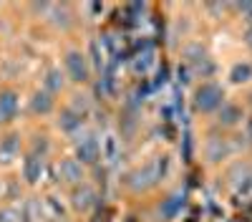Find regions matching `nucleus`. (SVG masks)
<instances>
[{
  "label": "nucleus",
  "instance_id": "f03ea898",
  "mask_svg": "<svg viewBox=\"0 0 252 222\" xmlns=\"http://www.w3.org/2000/svg\"><path fill=\"white\" fill-rule=\"evenodd\" d=\"M66 68H68L71 78L78 81V84H83V81L89 78V63H86V58H83L81 53H76V51H71L66 56Z\"/></svg>",
  "mask_w": 252,
  "mask_h": 222
},
{
  "label": "nucleus",
  "instance_id": "7ed1b4c3",
  "mask_svg": "<svg viewBox=\"0 0 252 222\" xmlns=\"http://www.w3.org/2000/svg\"><path fill=\"white\" fill-rule=\"evenodd\" d=\"M15 109H18V98L13 91H5L0 94V121H10L15 116Z\"/></svg>",
  "mask_w": 252,
  "mask_h": 222
},
{
  "label": "nucleus",
  "instance_id": "1a4fd4ad",
  "mask_svg": "<svg viewBox=\"0 0 252 222\" xmlns=\"http://www.w3.org/2000/svg\"><path fill=\"white\" fill-rule=\"evenodd\" d=\"M40 174V159H35V157H31L28 161H26V177L31 179V182H35V177Z\"/></svg>",
  "mask_w": 252,
  "mask_h": 222
},
{
  "label": "nucleus",
  "instance_id": "f257e3e1",
  "mask_svg": "<svg viewBox=\"0 0 252 222\" xmlns=\"http://www.w3.org/2000/svg\"><path fill=\"white\" fill-rule=\"evenodd\" d=\"M194 106L199 111H215L222 106V91L215 84H202L194 94Z\"/></svg>",
  "mask_w": 252,
  "mask_h": 222
},
{
  "label": "nucleus",
  "instance_id": "20e7f679",
  "mask_svg": "<svg viewBox=\"0 0 252 222\" xmlns=\"http://www.w3.org/2000/svg\"><path fill=\"white\" fill-rule=\"evenodd\" d=\"M96 154H98V144H96L94 136L83 139L81 144H78V159H81V161H94Z\"/></svg>",
  "mask_w": 252,
  "mask_h": 222
},
{
  "label": "nucleus",
  "instance_id": "9b49d317",
  "mask_svg": "<svg viewBox=\"0 0 252 222\" xmlns=\"http://www.w3.org/2000/svg\"><path fill=\"white\" fill-rule=\"evenodd\" d=\"M61 84H63V81H61V73H58V71H51V73H48V81H46V86H48L51 91H56Z\"/></svg>",
  "mask_w": 252,
  "mask_h": 222
},
{
  "label": "nucleus",
  "instance_id": "423d86ee",
  "mask_svg": "<svg viewBox=\"0 0 252 222\" xmlns=\"http://www.w3.org/2000/svg\"><path fill=\"white\" fill-rule=\"evenodd\" d=\"M31 109H33L35 114H48V111L53 109V98H51L48 94H35Z\"/></svg>",
  "mask_w": 252,
  "mask_h": 222
},
{
  "label": "nucleus",
  "instance_id": "0eeeda50",
  "mask_svg": "<svg viewBox=\"0 0 252 222\" xmlns=\"http://www.w3.org/2000/svg\"><path fill=\"white\" fill-rule=\"evenodd\" d=\"M237 116H240V109L237 106H222V111H220V121H224V124H235L237 121Z\"/></svg>",
  "mask_w": 252,
  "mask_h": 222
},
{
  "label": "nucleus",
  "instance_id": "39448f33",
  "mask_svg": "<svg viewBox=\"0 0 252 222\" xmlns=\"http://www.w3.org/2000/svg\"><path fill=\"white\" fill-rule=\"evenodd\" d=\"M61 174L66 177L68 182L81 179V161H76V159H66V161L61 164Z\"/></svg>",
  "mask_w": 252,
  "mask_h": 222
},
{
  "label": "nucleus",
  "instance_id": "9d476101",
  "mask_svg": "<svg viewBox=\"0 0 252 222\" xmlns=\"http://www.w3.org/2000/svg\"><path fill=\"white\" fill-rule=\"evenodd\" d=\"M250 73H252V68L245 63V66H235V71H232V78L235 81H247L250 78Z\"/></svg>",
  "mask_w": 252,
  "mask_h": 222
},
{
  "label": "nucleus",
  "instance_id": "6e6552de",
  "mask_svg": "<svg viewBox=\"0 0 252 222\" xmlns=\"http://www.w3.org/2000/svg\"><path fill=\"white\" fill-rule=\"evenodd\" d=\"M61 127L66 129V131H73L76 127H81V119L73 111H66V114H63V119H61Z\"/></svg>",
  "mask_w": 252,
  "mask_h": 222
}]
</instances>
